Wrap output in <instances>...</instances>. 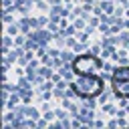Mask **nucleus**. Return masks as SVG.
<instances>
[{
  "label": "nucleus",
  "mask_w": 129,
  "mask_h": 129,
  "mask_svg": "<svg viewBox=\"0 0 129 129\" xmlns=\"http://www.w3.org/2000/svg\"><path fill=\"white\" fill-rule=\"evenodd\" d=\"M71 89L77 97H83V99H93L97 95H101L103 91V79L97 77L95 73L91 75H77V79L71 83Z\"/></svg>",
  "instance_id": "nucleus-1"
},
{
  "label": "nucleus",
  "mask_w": 129,
  "mask_h": 129,
  "mask_svg": "<svg viewBox=\"0 0 129 129\" xmlns=\"http://www.w3.org/2000/svg\"><path fill=\"white\" fill-rule=\"evenodd\" d=\"M99 67H101V62H99V58L93 56V54H81V56H77V58L73 60V71H75V75H91V73H95Z\"/></svg>",
  "instance_id": "nucleus-2"
},
{
  "label": "nucleus",
  "mask_w": 129,
  "mask_h": 129,
  "mask_svg": "<svg viewBox=\"0 0 129 129\" xmlns=\"http://www.w3.org/2000/svg\"><path fill=\"white\" fill-rule=\"evenodd\" d=\"M113 91L117 97H129V81H119V79H113Z\"/></svg>",
  "instance_id": "nucleus-3"
},
{
  "label": "nucleus",
  "mask_w": 129,
  "mask_h": 129,
  "mask_svg": "<svg viewBox=\"0 0 129 129\" xmlns=\"http://www.w3.org/2000/svg\"><path fill=\"white\" fill-rule=\"evenodd\" d=\"M113 79H119V81H129V67H119L113 71Z\"/></svg>",
  "instance_id": "nucleus-4"
}]
</instances>
